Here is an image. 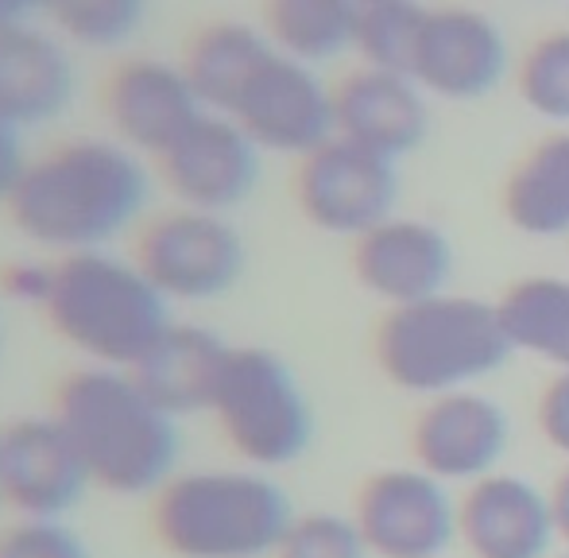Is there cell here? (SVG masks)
Wrapping results in <instances>:
<instances>
[{
	"label": "cell",
	"mask_w": 569,
	"mask_h": 558,
	"mask_svg": "<svg viewBox=\"0 0 569 558\" xmlns=\"http://www.w3.org/2000/svg\"><path fill=\"white\" fill-rule=\"evenodd\" d=\"M106 113L124 148L159 159L210 109L198 101L182 67H171L163 59H132L109 78Z\"/></svg>",
	"instance_id": "15"
},
{
	"label": "cell",
	"mask_w": 569,
	"mask_h": 558,
	"mask_svg": "<svg viewBox=\"0 0 569 558\" xmlns=\"http://www.w3.org/2000/svg\"><path fill=\"white\" fill-rule=\"evenodd\" d=\"M148 0H51V20L70 43L113 51L140 31Z\"/></svg>",
	"instance_id": "26"
},
{
	"label": "cell",
	"mask_w": 569,
	"mask_h": 558,
	"mask_svg": "<svg viewBox=\"0 0 569 558\" xmlns=\"http://www.w3.org/2000/svg\"><path fill=\"white\" fill-rule=\"evenodd\" d=\"M357 528L380 558H442L457 536V508L427 469H383L357 497Z\"/></svg>",
	"instance_id": "11"
},
{
	"label": "cell",
	"mask_w": 569,
	"mask_h": 558,
	"mask_svg": "<svg viewBox=\"0 0 569 558\" xmlns=\"http://www.w3.org/2000/svg\"><path fill=\"white\" fill-rule=\"evenodd\" d=\"M516 353H535L569 372V279L527 276L496 302Z\"/></svg>",
	"instance_id": "23"
},
{
	"label": "cell",
	"mask_w": 569,
	"mask_h": 558,
	"mask_svg": "<svg viewBox=\"0 0 569 558\" xmlns=\"http://www.w3.org/2000/svg\"><path fill=\"white\" fill-rule=\"evenodd\" d=\"M70 349L101 369H140L171 330V302L136 260L113 252H78L54 260V283L43 307Z\"/></svg>",
	"instance_id": "3"
},
{
	"label": "cell",
	"mask_w": 569,
	"mask_h": 558,
	"mask_svg": "<svg viewBox=\"0 0 569 558\" xmlns=\"http://www.w3.org/2000/svg\"><path fill=\"white\" fill-rule=\"evenodd\" d=\"M365 4H388V0H360V8H365Z\"/></svg>",
	"instance_id": "35"
},
{
	"label": "cell",
	"mask_w": 569,
	"mask_h": 558,
	"mask_svg": "<svg viewBox=\"0 0 569 558\" xmlns=\"http://www.w3.org/2000/svg\"><path fill=\"white\" fill-rule=\"evenodd\" d=\"M39 12H51V0H0V31L23 28Z\"/></svg>",
	"instance_id": "33"
},
{
	"label": "cell",
	"mask_w": 569,
	"mask_h": 558,
	"mask_svg": "<svg viewBox=\"0 0 569 558\" xmlns=\"http://www.w3.org/2000/svg\"><path fill=\"white\" fill-rule=\"evenodd\" d=\"M151 202L143 159L120 140H67L31 159L8 202L12 226L39 249L59 257L109 252Z\"/></svg>",
	"instance_id": "1"
},
{
	"label": "cell",
	"mask_w": 569,
	"mask_h": 558,
	"mask_svg": "<svg viewBox=\"0 0 569 558\" xmlns=\"http://www.w3.org/2000/svg\"><path fill=\"white\" fill-rule=\"evenodd\" d=\"M54 283V260H12L0 272V291L20 307H47V295Z\"/></svg>",
	"instance_id": "30"
},
{
	"label": "cell",
	"mask_w": 569,
	"mask_h": 558,
	"mask_svg": "<svg viewBox=\"0 0 569 558\" xmlns=\"http://www.w3.org/2000/svg\"><path fill=\"white\" fill-rule=\"evenodd\" d=\"M457 536L472 558H547L555 544V508L531 481L488 474L457 505Z\"/></svg>",
	"instance_id": "17"
},
{
	"label": "cell",
	"mask_w": 569,
	"mask_h": 558,
	"mask_svg": "<svg viewBox=\"0 0 569 558\" xmlns=\"http://www.w3.org/2000/svg\"><path fill=\"white\" fill-rule=\"evenodd\" d=\"M558 558H569V555H558Z\"/></svg>",
	"instance_id": "37"
},
{
	"label": "cell",
	"mask_w": 569,
	"mask_h": 558,
	"mask_svg": "<svg viewBox=\"0 0 569 558\" xmlns=\"http://www.w3.org/2000/svg\"><path fill=\"white\" fill-rule=\"evenodd\" d=\"M136 265L167 302H213L244 279L248 245L221 213L179 206L140 233Z\"/></svg>",
	"instance_id": "7"
},
{
	"label": "cell",
	"mask_w": 569,
	"mask_h": 558,
	"mask_svg": "<svg viewBox=\"0 0 569 558\" xmlns=\"http://www.w3.org/2000/svg\"><path fill=\"white\" fill-rule=\"evenodd\" d=\"M539 427L547 442L569 458V372H558L539 400Z\"/></svg>",
	"instance_id": "31"
},
{
	"label": "cell",
	"mask_w": 569,
	"mask_h": 558,
	"mask_svg": "<svg viewBox=\"0 0 569 558\" xmlns=\"http://www.w3.org/2000/svg\"><path fill=\"white\" fill-rule=\"evenodd\" d=\"M550 508H555V528H558V536L569 544V466H566V474L555 481V489H550Z\"/></svg>",
	"instance_id": "34"
},
{
	"label": "cell",
	"mask_w": 569,
	"mask_h": 558,
	"mask_svg": "<svg viewBox=\"0 0 569 558\" xmlns=\"http://www.w3.org/2000/svg\"><path fill=\"white\" fill-rule=\"evenodd\" d=\"M519 98L547 121H569V31H550L523 54Z\"/></svg>",
	"instance_id": "27"
},
{
	"label": "cell",
	"mask_w": 569,
	"mask_h": 558,
	"mask_svg": "<svg viewBox=\"0 0 569 558\" xmlns=\"http://www.w3.org/2000/svg\"><path fill=\"white\" fill-rule=\"evenodd\" d=\"M422 23H427V8H422L419 0L365 4L360 8V28H357L360 59L376 70H391V74L411 78Z\"/></svg>",
	"instance_id": "25"
},
{
	"label": "cell",
	"mask_w": 569,
	"mask_h": 558,
	"mask_svg": "<svg viewBox=\"0 0 569 558\" xmlns=\"http://www.w3.org/2000/svg\"><path fill=\"white\" fill-rule=\"evenodd\" d=\"M0 558H93L67 520H16L0 536Z\"/></svg>",
	"instance_id": "29"
},
{
	"label": "cell",
	"mask_w": 569,
	"mask_h": 558,
	"mask_svg": "<svg viewBox=\"0 0 569 558\" xmlns=\"http://www.w3.org/2000/svg\"><path fill=\"white\" fill-rule=\"evenodd\" d=\"M210 416L252 469L299 461L315 442V411L299 377L263 346H232Z\"/></svg>",
	"instance_id": "6"
},
{
	"label": "cell",
	"mask_w": 569,
	"mask_h": 558,
	"mask_svg": "<svg viewBox=\"0 0 569 558\" xmlns=\"http://www.w3.org/2000/svg\"><path fill=\"white\" fill-rule=\"evenodd\" d=\"M229 117L260 143V151H276V156L302 159L338 137L333 93L326 90L315 67L283 51H271L260 62Z\"/></svg>",
	"instance_id": "10"
},
{
	"label": "cell",
	"mask_w": 569,
	"mask_h": 558,
	"mask_svg": "<svg viewBox=\"0 0 569 558\" xmlns=\"http://www.w3.org/2000/svg\"><path fill=\"white\" fill-rule=\"evenodd\" d=\"M503 218L527 237L569 233V132L539 140L503 182Z\"/></svg>",
	"instance_id": "22"
},
{
	"label": "cell",
	"mask_w": 569,
	"mask_h": 558,
	"mask_svg": "<svg viewBox=\"0 0 569 558\" xmlns=\"http://www.w3.org/2000/svg\"><path fill=\"white\" fill-rule=\"evenodd\" d=\"M0 349H4V318H0Z\"/></svg>",
	"instance_id": "36"
},
{
	"label": "cell",
	"mask_w": 569,
	"mask_h": 558,
	"mask_svg": "<svg viewBox=\"0 0 569 558\" xmlns=\"http://www.w3.org/2000/svg\"><path fill=\"white\" fill-rule=\"evenodd\" d=\"M508 442V411L492 396H480L472 388L435 396L411 430L415 461L438 481H480L500 466Z\"/></svg>",
	"instance_id": "14"
},
{
	"label": "cell",
	"mask_w": 569,
	"mask_h": 558,
	"mask_svg": "<svg viewBox=\"0 0 569 558\" xmlns=\"http://www.w3.org/2000/svg\"><path fill=\"white\" fill-rule=\"evenodd\" d=\"M365 536H360L357 520L338 512H310L295 516L287 528L283 544L271 558H368Z\"/></svg>",
	"instance_id": "28"
},
{
	"label": "cell",
	"mask_w": 569,
	"mask_h": 558,
	"mask_svg": "<svg viewBox=\"0 0 569 558\" xmlns=\"http://www.w3.org/2000/svg\"><path fill=\"white\" fill-rule=\"evenodd\" d=\"M54 416L78 442L98 489L148 497L179 474L182 419L167 411L136 372L86 365L62 380Z\"/></svg>",
	"instance_id": "2"
},
{
	"label": "cell",
	"mask_w": 569,
	"mask_h": 558,
	"mask_svg": "<svg viewBox=\"0 0 569 558\" xmlns=\"http://www.w3.org/2000/svg\"><path fill=\"white\" fill-rule=\"evenodd\" d=\"M159 171L179 206L226 218L260 187L263 151L232 117L202 113L187 137L159 156Z\"/></svg>",
	"instance_id": "12"
},
{
	"label": "cell",
	"mask_w": 569,
	"mask_h": 558,
	"mask_svg": "<svg viewBox=\"0 0 569 558\" xmlns=\"http://www.w3.org/2000/svg\"><path fill=\"white\" fill-rule=\"evenodd\" d=\"M90 489V466L54 411L0 430V500L20 520H67Z\"/></svg>",
	"instance_id": "9"
},
{
	"label": "cell",
	"mask_w": 569,
	"mask_h": 558,
	"mask_svg": "<svg viewBox=\"0 0 569 558\" xmlns=\"http://www.w3.org/2000/svg\"><path fill=\"white\" fill-rule=\"evenodd\" d=\"M271 51H276V43L268 39V31H256L237 20H221L198 31L182 70H187L198 101L210 113L229 117L237 109L244 86L252 82V74Z\"/></svg>",
	"instance_id": "21"
},
{
	"label": "cell",
	"mask_w": 569,
	"mask_h": 558,
	"mask_svg": "<svg viewBox=\"0 0 569 558\" xmlns=\"http://www.w3.org/2000/svg\"><path fill=\"white\" fill-rule=\"evenodd\" d=\"M352 272L360 287L391 307L435 299L453 272V245L422 218H388L352 245Z\"/></svg>",
	"instance_id": "16"
},
{
	"label": "cell",
	"mask_w": 569,
	"mask_h": 558,
	"mask_svg": "<svg viewBox=\"0 0 569 558\" xmlns=\"http://www.w3.org/2000/svg\"><path fill=\"white\" fill-rule=\"evenodd\" d=\"M291 524L263 469H187L156 492V536L174 558H271Z\"/></svg>",
	"instance_id": "4"
},
{
	"label": "cell",
	"mask_w": 569,
	"mask_h": 558,
	"mask_svg": "<svg viewBox=\"0 0 569 558\" xmlns=\"http://www.w3.org/2000/svg\"><path fill=\"white\" fill-rule=\"evenodd\" d=\"M229 349V341L213 333L210 326L171 322V330L159 338V346L132 372L167 411L182 419L194 416V411H210Z\"/></svg>",
	"instance_id": "20"
},
{
	"label": "cell",
	"mask_w": 569,
	"mask_h": 558,
	"mask_svg": "<svg viewBox=\"0 0 569 558\" xmlns=\"http://www.w3.org/2000/svg\"><path fill=\"white\" fill-rule=\"evenodd\" d=\"M357 28L360 0H268V39L307 67L357 51Z\"/></svg>",
	"instance_id": "24"
},
{
	"label": "cell",
	"mask_w": 569,
	"mask_h": 558,
	"mask_svg": "<svg viewBox=\"0 0 569 558\" xmlns=\"http://www.w3.org/2000/svg\"><path fill=\"white\" fill-rule=\"evenodd\" d=\"M299 206L315 229L333 237H365L368 229L396 218L399 171L396 159H383L360 143L333 137L299 163Z\"/></svg>",
	"instance_id": "8"
},
{
	"label": "cell",
	"mask_w": 569,
	"mask_h": 558,
	"mask_svg": "<svg viewBox=\"0 0 569 558\" xmlns=\"http://www.w3.org/2000/svg\"><path fill=\"white\" fill-rule=\"evenodd\" d=\"M508 74V39L477 8H427L411 78L442 101H480Z\"/></svg>",
	"instance_id": "13"
},
{
	"label": "cell",
	"mask_w": 569,
	"mask_h": 558,
	"mask_svg": "<svg viewBox=\"0 0 569 558\" xmlns=\"http://www.w3.org/2000/svg\"><path fill=\"white\" fill-rule=\"evenodd\" d=\"M333 121L338 137L399 163L427 140L430 109L415 78L365 67L333 90Z\"/></svg>",
	"instance_id": "18"
},
{
	"label": "cell",
	"mask_w": 569,
	"mask_h": 558,
	"mask_svg": "<svg viewBox=\"0 0 569 558\" xmlns=\"http://www.w3.org/2000/svg\"><path fill=\"white\" fill-rule=\"evenodd\" d=\"M511 353L516 346L496 302L450 291L411 307H391L376 333L383 377L419 396L461 392L500 369Z\"/></svg>",
	"instance_id": "5"
},
{
	"label": "cell",
	"mask_w": 569,
	"mask_h": 558,
	"mask_svg": "<svg viewBox=\"0 0 569 558\" xmlns=\"http://www.w3.org/2000/svg\"><path fill=\"white\" fill-rule=\"evenodd\" d=\"M31 167V156H28V143H23V129L8 124L0 117V202H12V195L20 190L23 175Z\"/></svg>",
	"instance_id": "32"
},
{
	"label": "cell",
	"mask_w": 569,
	"mask_h": 558,
	"mask_svg": "<svg viewBox=\"0 0 569 558\" xmlns=\"http://www.w3.org/2000/svg\"><path fill=\"white\" fill-rule=\"evenodd\" d=\"M74 62L67 47L31 23L0 31V117L16 129H39L74 101Z\"/></svg>",
	"instance_id": "19"
}]
</instances>
